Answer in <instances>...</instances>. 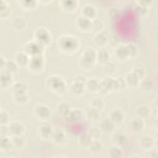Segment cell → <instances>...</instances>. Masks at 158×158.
Returning <instances> with one entry per match:
<instances>
[{
    "label": "cell",
    "mask_w": 158,
    "mask_h": 158,
    "mask_svg": "<svg viewBox=\"0 0 158 158\" xmlns=\"http://www.w3.org/2000/svg\"><path fill=\"white\" fill-rule=\"evenodd\" d=\"M80 41L75 35H62L57 39L56 46L57 49L65 55H72L80 48Z\"/></svg>",
    "instance_id": "6da1fadb"
},
{
    "label": "cell",
    "mask_w": 158,
    "mask_h": 158,
    "mask_svg": "<svg viewBox=\"0 0 158 158\" xmlns=\"http://www.w3.org/2000/svg\"><path fill=\"white\" fill-rule=\"evenodd\" d=\"M47 89L58 96H64L68 91V87L64 78L60 75H51L45 80Z\"/></svg>",
    "instance_id": "7a4b0ae2"
},
{
    "label": "cell",
    "mask_w": 158,
    "mask_h": 158,
    "mask_svg": "<svg viewBox=\"0 0 158 158\" xmlns=\"http://www.w3.org/2000/svg\"><path fill=\"white\" fill-rule=\"evenodd\" d=\"M96 63V51L92 48H86L81 52L78 60L80 68L86 71L92 70Z\"/></svg>",
    "instance_id": "3957f363"
},
{
    "label": "cell",
    "mask_w": 158,
    "mask_h": 158,
    "mask_svg": "<svg viewBox=\"0 0 158 158\" xmlns=\"http://www.w3.org/2000/svg\"><path fill=\"white\" fill-rule=\"evenodd\" d=\"M45 48L52 42V36L50 31L44 27H38L33 31V38Z\"/></svg>",
    "instance_id": "277c9868"
},
{
    "label": "cell",
    "mask_w": 158,
    "mask_h": 158,
    "mask_svg": "<svg viewBox=\"0 0 158 158\" xmlns=\"http://www.w3.org/2000/svg\"><path fill=\"white\" fill-rule=\"evenodd\" d=\"M27 68L31 73L33 74L41 73L45 68L44 55L42 54L30 57Z\"/></svg>",
    "instance_id": "5b68a950"
},
{
    "label": "cell",
    "mask_w": 158,
    "mask_h": 158,
    "mask_svg": "<svg viewBox=\"0 0 158 158\" xmlns=\"http://www.w3.org/2000/svg\"><path fill=\"white\" fill-rule=\"evenodd\" d=\"M45 47L41 44L32 39L27 41L23 46V51L27 54L30 57L44 54Z\"/></svg>",
    "instance_id": "8992f818"
},
{
    "label": "cell",
    "mask_w": 158,
    "mask_h": 158,
    "mask_svg": "<svg viewBox=\"0 0 158 158\" xmlns=\"http://www.w3.org/2000/svg\"><path fill=\"white\" fill-rule=\"evenodd\" d=\"M112 91H117L115 78H113L112 76H106L99 81L98 92L106 94Z\"/></svg>",
    "instance_id": "52a82bcc"
},
{
    "label": "cell",
    "mask_w": 158,
    "mask_h": 158,
    "mask_svg": "<svg viewBox=\"0 0 158 158\" xmlns=\"http://www.w3.org/2000/svg\"><path fill=\"white\" fill-rule=\"evenodd\" d=\"M33 114L38 119L46 122L51 118L52 111L51 107L46 104L40 103L34 107Z\"/></svg>",
    "instance_id": "ba28073f"
},
{
    "label": "cell",
    "mask_w": 158,
    "mask_h": 158,
    "mask_svg": "<svg viewBox=\"0 0 158 158\" xmlns=\"http://www.w3.org/2000/svg\"><path fill=\"white\" fill-rule=\"evenodd\" d=\"M51 139L52 142L59 146H63L67 143V136L65 131L60 127L53 128Z\"/></svg>",
    "instance_id": "9c48e42d"
},
{
    "label": "cell",
    "mask_w": 158,
    "mask_h": 158,
    "mask_svg": "<svg viewBox=\"0 0 158 158\" xmlns=\"http://www.w3.org/2000/svg\"><path fill=\"white\" fill-rule=\"evenodd\" d=\"M7 126L8 135L10 136H22L25 131V127L24 125L17 120L10 122Z\"/></svg>",
    "instance_id": "30bf717a"
},
{
    "label": "cell",
    "mask_w": 158,
    "mask_h": 158,
    "mask_svg": "<svg viewBox=\"0 0 158 158\" xmlns=\"http://www.w3.org/2000/svg\"><path fill=\"white\" fill-rule=\"evenodd\" d=\"M113 54L115 58L120 62H125L130 59L127 44H119L116 46L114 49Z\"/></svg>",
    "instance_id": "8fae6325"
},
{
    "label": "cell",
    "mask_w": 158,
    "mask_h": 158,
    "mask_svg": "<svg viewBox=\"0 0 158 158\" xmlns=\"http://www.w3.org/2000/svg\"><path fill=\"white\" fill-rule=\"evenodd\" d=\"M66 118L72 123H79L86 118L84 110L80 108H71Z\"/></svg>",
    "instance_id": "7c38bea8"
},
{
    "label": "cell",
    "mask_w": 158,
    "mask_h": 158,
    "mask_svg": "<svg viewBox=\"0 0 158 158\" xmlns=\"http://www.w3.org/2000/svg\"><path fill=\"white\" fill-rule=\"evenodd\" d=\"M52 130L53 127L51 124L46 121L43 122L38 126L37 132L40 138L43 140H48L51 139Z\"/></svg>",
    "instance_id": "4fadbf2b"
},
{
    "label": "cell",
    "mask_w": 158,
    "mask_h": 158,
    "mask_svg": "<svg viewBox=\"0 0 158 158\" xmlns=\"http://www.w3.org/2000/svg\"><path fill=\"white\" fill-rule=\"evenodd\" d=\"M80 4L77 0H62L58 1L59 8L64 12L72 13L76 11Z\"/></svg>",
    "instance_id": "5bb4252c"
},
{
    "label": "cell",
    "mask_w": 158,
    "mask_h": 158,
    "mask_svg": "<svg viewBox=\"0 0 158 158\" xmlns=\"http://www.w3.org/2000/svg\"><path fill=\"white\" fill-rule=\"evenodd\" d=\"M75 25L77 28L81 31L88 32L91 31L92 20L80 15L75 19Z\"/></svg>",
    "instance_id": "9a60e30c"
},
{
    "label": "cell",
    "mask_w": 158,
    "mask_h": 158,
    "mask_svg": "<svg viewBox=\"0 0 158 158\" xmlns=\"http://www.w3.org/2000/svg\"><path fill=\"white\" fill-rule=\"evenodd\" d=\"M128 127L133 133H139L144 130L145 128V123L143 119L136 117L129 121Z\"/></svg>",
    "instance_id": "2e32d148"
},
{
    "label": "cell",
    "mask_w": 158,
    "mask_h": 158,
    "mask_svg": "<svg viewBox=\"0 0 158 158\" xmlns=\"http://www.w3.org/2000/svg\"><path fill=\"white\" fill-rule=\"evenodd\" d=\"M110 141L112 144L122 147L128 143L129 137L122 132H115L110 137Z\"/></svg>",
    "instance_id": "e0dca14e"
},
{
    "label": "cell",
    "mask_w": 158,
    "mask_h": 158,
    "mask_svg": "<svg viewBox=\"0 0 158 158\" xmlns=\"http://www.w3.org/2000/svg\"><path fill=\"white\" fill-rule=\"evenodd\" d=\"M14 75L4 71H1L0 85L2 89H8L14 83Z\"/></svg>",
    "instance_id": "ac0fdd59"
},
{
    "label": "cell",
    "mask_w": 158,
    "mask_h": 158,
    "mask_svg": "<svg viewBox=\"0 0 158 158\" xmlns=\"http://www.w3.org/2000/svg\"><path fill=\"white\" fill-rule=\"evenodd\" d=\"M125 118V112L120 108H115L113 109L109 114V118L114 122V123H115V125L122 124L124 122Z\"/></svg>",
    "instance_id": "d6986e66"
},
{
    "label": "cell",
    "mask_w": 158,
    "mask_h": 158,
    "mask_svg": "<svg viewBox=\"0 0 158 158\" xmlns=\"http://www.w3.org/2000/svg\"><path fill=\"white\" fill-rule=\"evenodd\" d=\"M156 143V141L154 137L148 135L143 136L139 141V144L140 147L146 151H148L154 148Z\"/></svg>",
    "instance_id": "ffe728a7"
},
{
    "label": "cell",
    "mask_w": 158,
    "mask_h": 158,
    "mask_svg": "<svg viewBox=\"0 0 158 158\" xmlns=\"http://www.w3.org/2000/svg\"><path fill=\"white\" fill-rule=\"evenodd\" d=\"M30 57L24 51H18L14 57V60L19 68L27 67Z\"/></svg>",
    "instance_id": "44dd1931"
},
{
    "label": "cell",
    "mask_w": 158,
    "mask_h": 158,
    "mask_svg": "<svg viewBox=\"0 0 158 158\" xmlns=\"http://www.w3.org/2000/svg\"><path fill=\"white\" fill-rule=\"evenodd\" d=\"M68 90L70 93L74 96H82L86 89L85 85L80 82L73 81L68 88Z\"/></svg>",
    "instance_id": "7402d4cb"
},
{
    "label": "cell",
    "mask_w": 158,
    "mask_h": 158,
    "mask_svg": "<svg viewBox=\"0 0 158 158\" xmlns=\"http://www.w3.org/2000/svg\"><path fill=\"white\" fill-rule=\"evenodd\" d=\"M81 15L93 20L97 15V9L91 4H86L81 7Z\"/></svg>",
    "instance_id": "603a6c76"
},
{
    "label": "cell",
    "mask_w": 158,
    "mask_h": 158,
    "mask_svg": "<svg viewBox=\"0 0 158 158\" xmlns=\"http://www.w3.org/2000/svg\"><path fill=\"white\" fill-rule=\"evenodd\" d=\"M10 26L14 31L18 32L23 31L27 28V22L23 17L16 16L11 21Z\"/></svg>",
    "instance_id": "cb8c5ba5"
},
{
    "label": "cell",
    "mask_w": 158,
    "mask_h": 158,
    "mask_svg": "<svg viewBox=\"0 0 158 158\" xmlns=\"http://www.w3.org/2000/svg\"><path fill=\"white\" fill-rule=\"evenodd\" d=\"M98 127L99 128L101 132L105 133H110L114 131L115 128V125L109 118H104L100 120Z\"/></svg>",
    "instance_id": "d4e9b609"
},
{
    "label": "cell",
    "mask_w": 158,
    "mask_h": 158,
    "mask_svg": "<svg viewBox=\"0 0 158 158\" xmlns=\"http://www.w3.org/2000/svg\"><path fill=\"white\" fill-rule=\"evenodd\" d=\"M109 42L108 36L102 31L95 33L93 36V43L94 45L99 48H104Z\"/></svg>",
    "instance_id": "484cf974"
},
{
    "label": "cell",
    "mask_w": 158,
    "mask_h": 158,
    "mask_svg": "<svg viewBox=\"0 0 158 158\" xmlns=\"http://www.w3.org/2000/svg\"><path fill=\"white\" fill-rule=\"evenodd\" d=\"M17 3L19 4V6L24 10L26 11H31L35 10L38 5L40 2L38 1L34 0H28V1H17Z\"/></svg>",
    "instance_id": "4316f807"
},
{
    "label": "cell",
    "mask_w": 158,
    "mask_h": 158,
    "mask_svg": "<svg viewBox=\"0 0 158 158\" xmlns=\"http://www.w3.org/2000/svg\"><path fill=\"white\" fill-rule=\"evenodd\" d=\"M110 59L109 52L104 48H100L96 51V62L102 65L109 62Z\"/></svg>",
    "instance_id": "83f0119b"
},
{
    "label": "cell",
    "mask_w": 158,
    "mask_h": 158,
    "mask_svg": "<svg viewBox=\"0 0 158 158\" xmlns=\"http://www.w3.org/2000/svg\"><path fill=\"white\" fill-rule=\"evenodd\" d=\"M12 96L14 103L17 105H25L29 101L28 92L22 93H12Z\"/></svg>",
    "instance_id": "f1b7e54d"
},
{
    "label": "cell",
    "mask_w": 158,
    "mask_h": 158,
    "mask_svg": "<svg viewBox=\"0 0 158 158\" xmlns=\"http://www.w3.org/2000/svg\"><path fill=\"white\" fill-rule=\"evenodd\" d=\"M84 110L86 118L88 119L92 122H97L99 120L101 117L100 110L95 109L90 106H88L85 108Z\"/></svg>",
    "instance_id": "f546056e"
},
{
    "label": "cell",
    "mask_w": 158,
    "mask_h": 158,
    "mask_svg": "<svg viewBox=\"0 0 158 158\" xmlns=\"http://www.w3.org/2000/svg\"><path fill=\"white\" fill-rule=\"evenodd\" d=\"M13 149L11 137L9 135L0 136V150L2 152H7Z\"/></svg>",
    "instance_id": "4dcf8cb0"
},
{
    "label": "cell",
    "mask_w": 158,
    "mask_h": 158,
    "mask_svg": "<svg viewBox=\"0 0 158 158\" xmlns=\"http://www.w3.org/2000/svg\"><path fill=\"white\" fill-rule=\"evenodd\" d=\"M151 108L145 104H142L138 106L135 109V115L137 117L145 119L147 118L151 114Z\"/></svg>",
    "instance_id": "1f68e13d"
},
{
    "label": "cell",
    "mask_w": 158,
    "mask_h": 158,
    "mask_svg": "<svg viewBox=\"0 0 158 158\" xmlns=\"http://www.w3.org/2000/svg\"><path fill=\"white\" fill-rule=\"evenodd\" d=\"M107 156L110 158H122L123 157V151L121 147L112 144L107 150Z\"/></svg>",
    "instance_id": "d6a6232c"
},
{
    "label": "cell",
    "mask_w": 158,
    "mask_h": 158,
    "mask_svg": "<svg viewBox=\"0 0 158 158\" xmlns=\"http://www.w3.org/2000/svg\"><path fill=\"white\" fill-rule=\"evenodd\" d=\"M71 108L72 107L69 102L67 101H61L58 103L56 109L57 113L59 115L66 117Z\"/></svg>",
    "instance_id": "836d02e7"
},
{
    "label": "cell",
    "mask_w": 158,
    "mask_h": 158,
    "mask_svg": "<svg viewBox=\"0 0 158 158\" xmlns=\"http://www.w3.org/2000/svg\"><path fill=\"white\" fill-rule=\"evenodd\" d=\"M124 78L126 82L127 86L130 88H136L138 86L140 80L132 72L130 71L128 72L125 75Z\"/></svg>",
    "instance_id": "e575fe53"
},
{
    "label": "cell",
    "mask_w": 158,
    "mask_h": 158,
    "mask_svg": "<svg viewBox=\"0 0 158 158\" xmlns=\"http://www.w3.org/2000/svg\"><path fill=\"white\" fill-rule=\"evenodd\" d=\"M99 81L95 78H88L85 84V89L90 93H97L99 91Z\"/></svg>",
    "instance_id": "d590c367"
},
{
    "label": "cell",
    "mask_w": 158,
    "mask_h": 158,
    "mask_svg": "<svg viewBox=\"0 0 158 158\" xmlns=\"http://www.w3.org/2000/svg\"><path fill=\"white\" fill-rule=\"evenodd\" d=\"M103 148L104 146L102 142L99 139H93L88 149L93 154H98L102 151Z\"/></svg>",
    "instance_id": "8d00e7d4"
},
{
    "label": "cell",
    "mask_w": 158,
    "mask_h": 158,
    "mask_svg": "<svg viewBox=\"0 0 158 158\" xmlns=\"http://www.w3.org/2000/svg\"><path fill=\"white\" fill-rule=\"evenodd\" d=\"M138 86L142 91L148 93L153 89L154 82L150 78L144 77L143 79L139 81Z\"/></svg>",
    "instance_id": "74e56055"
},
{
    "label": "cell",
    "mask_w": 158,
    "mask_h": 158,
    "mask_svg": "<svg viewBox=\"0 0 158 158\" xmlns=\"http://www.w3.org/2000/svg\"><path fill=\"white\" fill-rule=\"evenodd\" d=\"M19 66L15 63L14 60H7L6 62L5 65L3 69L1 71H4L9 73L12 74V75H15L19 70Z\"/></svg>",
    "instance_id": "f35d334b"
},
{
    "label": "cell",
    "mask_w": 158,
    "mask_h": 158,
    "mask_svg": "<svg viewBox=\"0 0 158 158\" xmlns=\"http://www.w3.org/2000/svg\"><path fill=\"white\" fill-rule=\"evenodd\" d=\"M93 141V138L88 133V132H85L80 135L78 138V143L79 145L83 148L88 149Z\"/></svg>",
    "instance_id": "ab89813d"
},
{
    "label": "cell",
    "mask_w": 158,
    "mask_h": 158,
    "mask_svg": "<svg viewBox=\"0 0 158 158\" xmlns=\"http://www.w3.org/2000/svg\"><path fill=\"white\" fill-rule=\"evenodd\" d=\"M10 137L13 149L20 150L25 146V140L22 136H14Z\"/></svg>",
    "instance_id": "60d3db41"
},
{
    "label": "cell",
    "mask_w": 158,
    "mask_h": 158,
    "mask_svg": "<svg viewBox=\"0 0 158 158\" xmlns=\"http://www.w3.org/2000/svg\"><path fill=\"white\" fill-rule=\"evenodd\" d=\"M12 93H22L28 92L27 85L22 81H17L14 82L12 87Z\"/></svg>",
    "instance_id": "b9f144b4"
},
{
    "label": "cell",
    "mask_w": 158,
    "mask_h": 158,
    "mask_svg": "<svg viewBox=\"0 0 158 158\" xmlns=\"http://www.w3.org/2000/svg\"><path fill=\"white\" fill-rule=\"evenodd\" d=\"M106 18L108 20L114 21L117 19L120 15L119 9L115 7H111L106 11Z\"/></svg>",
    "instance_id": "7bdbcfd3"
},
{
    "label": "cell",
    "mask_w": 158,
    "mask_h": 158,
    "mask_svg": "<svg viewBox=\"0 0 158 158\" xmlns=\"http://www.w3.org/2000/svg\"><path fill=\"white\" fill-rule=\"evenodd\" d=\"M89 106L101 111L104 109V102L101 99L99 98H94L90 100Z\"/></svg>",
    "instance_id": "ee69618b"
},
{
    "label": "cell",
    "mask_w": 158,
    "mask_h": 158,
    "mask_svg": "<svg viewBox=\"0 0 158 158\" xmlns=\"http://www.w3.org/2000/svg\"><path fill=\"white\" fill-rule=\"evenodd\" d=\"M135 14L140 17H144L147 15L149 12V7L136 4L134 7Z\"/></svg>",
    "instance_id": "f6af8a7d"
},
{
    "label": "cell",
    "mask_w": 158,
    "mask_h": 158,
    "mask_svg": "<svg viewBox=\"0 0 158 158\" xmlns=\"http://www.w3.org/2000/svg\"><path fill=\"white\" fill-rule=\"evenodd\" d=\"M104 28V23L102 22L100 20L94 19L92 20V24H91V31L94 32L95 33L102 31V30Z\"/></svg>",
    "instance_id": "bcb514c9"
},
{
    "label": "cell",
    "mask_w": 158,
    "mask_h": 158,
    "mask_svg": "<svg viewBox=\"0 0 158 158\" xmlns=\"http://www.w3.org/2000/svg\"><path fill=\"white\" fill-rule=\"evenodd\" d=\"M131 72H132L140 80L146 77V70L143 67L140 65L134 66L131 69Z\"/></svg>",
    "instance_id": "7dc6e473"
},
{
    "label": "cell",
    "mask_w": 158,
    "mask_h": 158,
    "mask_svg": "<svg viewBox=\"0 0 158 158\" xmlns=\"http://www.w3.org/2000/svg\"><path fill=\"white\" fill-rule=\"evenodd\" d=\"M88 133L91 136V137L93 138V139H99L101 136V131L100 130L99 128L98 127H96L95 125L91 126L88 130Z\"/></svg>",
    "instance_id": "c3c4849f"
},
{
    "label": "cell",
    "mask_w": 158,
    "mask_h": 158,
    "mask_svg": "<svg viewBox=\"0 0 158 158\" xmlns=\"http://www.w3.org/2000/svg\"><path fill=\"white\" fill-rule=\"evenodd\" d=\"M128 50V54H129V59H135L136 58L139 54V49L138 46L133 43H129L127 44Z\"/></svg>",
    "instance_id": "681fc988"
},
{
    "label": "cell",
    "mask_w": 158,
    "mask_h": 158,
    "mask_svg": "<svg viewBox=\"0 0 158 158\" xmlns=\"http://www.w3.org/2000/svg\"><path fill=\"white\" fill-rule=\"evenodd\" d=\"M10 116L9 113L4 109H1L0 110V123L2 125H7L10 122Z\"/></svg>",
    "instance_id": "f907efd6"
},
{
    "label": "cell",
    "mask_w": 158,
    "mask_h": 158,
    "mask_svg": "<svg viewBox=\"0 0 158 158\" xmlns=\"http://www.w3.org/2000/svg\"><path fill=\"white\" fill-rule=\"evenodd\" d=\"M103 65V70L107 75V76H111V75L115 73L116 70V66L115 64L109 61V62Z\"/></svg>",
    "instance_id": "816d5d0a"
},
{
    "label": "cell",
    "mask_w": 158,
    "mask_h": 158,
    "mask_svg": "<svg viewBox=\"0 0 158 158\" xmlns=\"http://www.w3.org/2000/svg\"><path fill=\"white\" fill-rule=\"evenodd\" d=\"M117 86V91H123L127 87L126 82L125 80L124 77H118L115 78Z\"/></svg>",
    "instance_id": "f5cc1de1"
},
{
    "label": "cell",
    "mask_w": 158,
    "mask_h": 158,
    "mask_svg": "<svg viewBox=\"0 0 158 158\" xmlns=\"http://www.w3.org/2000/svg\"><path fill=\"white\" fill-rule=\"evenodd\" d=\"M12 14V9L10 6L6 9L0 10V19L2 20L8 19Z\"/></svg>",
    "instance_id": "db71d44e"
},
{
    "label": "cell",
    "mask_w": 158,
    "mask_h": 158,
    "mask_svg": "<svg viewBox=\"0 0 158 158\" xmlns=\"http://www.w3.org/2000/svg\"><path fill=\"white\" fill-rule=\"evenodd\" d=\"M136 3L146 6L147 7H149L153 4V1L152 0H141V1H136Z\"/></svg>",
    "instance_id": "11a10c76"
},
{
    "label": "cell",
    "mask_w": 158,
    "mask_h": 158,
    "mask_svg": "<svg viewBox=\"0 0 158 158\" xmlns=\"http://www.w3.org/2000/svg\"><path fill=\"white\" fill-rule=\"evenodd\" d=\"M148 157L151 158H157L158 151L155 148H153L152 149L148 151Z\"/></svg>",
    "instance_id": "9f6ffc18"
},
{
    "label": "cell",
    "mask_w": 158,
    "mask_h": 158,
    "mask_svg": "<svg viewBox=\"0 0 158 158\" xmlns=\"http://www.w3.org/2000/svg\"><path fill=\"white\" fill-rule=\"evenodd\" d=\"M87 78L84 76V75H77L74 77L73 78V81H77V82H80V83H83V84H86V82L87 81Z\"/></svg>",
    "instance_id": "6f0895ef"
},
{
    "label": "cell",
    "mask_w": 158,
    "mask_h": 158,
    "mask_svg": "<svg viewBox=\"0 0 158 158\" xmlns=\"http://www.w3.org/2000/svg\"><path fill=\"white\" fill-rule=\"evenodd\" d=\"M6 60H7V59L1 54L0 56V69H1V70H2L3 69Z\"/></svg>",
    "instance_id": "680465c9"
}]
</instances>
